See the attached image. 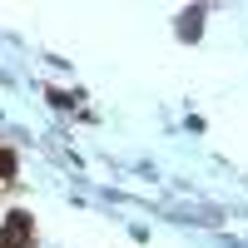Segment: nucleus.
Here are the masks:
<instances>
[{
	"label": "nucleus",
	"instance_id": "nucleus-1",
	"mask_svg": "<svg viewBox=\"0 0 248 248\" xmlns=\"http://www.w3.org/2000/svg\"><path fill=\"white\" fill-rule=\"evenodd\" d=\"M35 243V218L30 214H5L0 218V248H30Z\"/></svg>",
	"mask_w": 248,
	"mask_h": 248
}]
</instances>
